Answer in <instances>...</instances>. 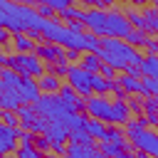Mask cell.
Listing matches in <instances>:
<instances>
[{
  "mask_svg": "<svg viewBox=\"0 0 158 158\" xmlns=\"http://www.w3.org/2000/svg\"><path fill=\"white\" fill-rule=\"evenodd\" d=\"M111 94H114L116 99H121V101H123V99L128 96V94H126V89H123V86H121L118 81H114V89H111Z\"/></svg>",
  "mask_w": 158,
  "mask_h": 158,
  "instance_id": "cell-35",
  "label": "cell"
},
{
  "mask_svg": "<svg viewBox=\"0 0 158 158\" xmlns=\"http://www.w3.org/2000/svg\"><path fill=\"white\" fill-rule=\"evenodd\" d=\"M44 136H47V138H52V143H64V141L72 136V128H69V126H64V123H52V121H49V126H47Z\"/></svg>",
  "mask_w": 158,
  "mask_h": 158,
  "instance_id": "cell-13",
  "label": "cell"
},
{
  "mask_svg": "<svg viewBox=\"0 0 158 158\" xmlns=\"http://www.w3.org/2000/svg\"><path fill=\"white\" fill-rule=\"evenodd\" d=\"M114 2H116V0H96V7H99V10H111Z\"/></svg>",
  "mask_w": 158,
  "mask_h": 158,
  "instance_id": "cell-38",
  "label": "cell"
},
{
  "mask_svg": "<svg viewBox=\"0 0 158 158\" xmlns=\"http://www.w3.org/2000/svg\"><path fill=\"white\" fill-rule=\"evenodd\" d=\"M37 81H40V91H42V94H59V89H62V81H59V77H54V74H44V77H40Z\"/></svg>",
  "mask_w": 158,
  "mask_h": 158,
  "instance_id": "cell-16",
  "label": "cell"
},
{
  "mask_svg": "<svg viewBox=\"0 0 158 158\" xmlns=\"http://www.w3.org/2000/svg\"><path fill=\"white\" fill-rule=\"evenodd\" d=\"M143 20H146V32L148 35H158V10L156 7H146L143 10Z\"/></svg>",
  "mask_w": 158,
  "mask_h": 158,
  "instance_id": "cell-22",
  "label": "cell"
},
{
  "mask_svg": "<svg viewBox=\"0 0 158 158\" xmlns=\"http://www.w3.org/2000/svg\"><path fill=\"white\" fill-rule=\"evenodd\" d=\"M101 62L116 67L118 72H126L128 67H138L143 62V54L141 49L131 47L126 40H116V37H101V49L96 52Z\"/></svg>",
  "mask_w": 158,
  "mask_h": 158,
  "instance_id": "cell-1",
  "label": "cell"
},
{
  "mask_svg": "<svg viewBox=\"0 0 158 158\" xmlns=\"http://www.w3.org/2000/svg\"><path fill=\"white\" fill-rule=\"evenodd\" d=\"M74 59H79V52L77 49H67V62H74Z\"/></svg>",
  "mask_w": 158,
  "mask_h": 158,
  "instance_id": "cell-40",
  "label": "cell"
},
{
  "mask_svg": "<svg viewBox=\"0 0 158 158\" xmlns=\"http://www.w3.org/2000/svg\"><path fill=\"white\" fill-rule=\"evenodd\" d=\"M116 158H138V156H136V153H131V151H121Z\"/></svg>",
  "mask_w": 158,
  "mask_h": 158,
  "instance_id": "cell-41",
  "label": "cell"
},
{
  "mask_svg": "<svg viewBox=\"0 0 158 158\" xmlns=\"http://www.w3.org/2000/svg\"><path fill=\"white\" fill-rule=\"evenodd\" d=\"M2 158H17V156H2Z\"/></svg>",
  "mask_w": 158,
  "mask_h": 158,
  "instance_id": "cell-47",
  "label": "cell"
},
{
  "mask_svg": "<svg viewBox=\"0 0 158 158\" xmlns=\"http://www.w3.org/2000/svg\"><path fill=\"white\" fill-rule=\"evenodd\" d=\"M99 151H101L104 156H109V158H116L123 148H121V146H116V143H111V141H99Z\"/></svg>",
  "mask_w": 158,
  "mask_h": 158,
  "instance_id": "cell-28",
  "label": "cell"
},
{
  "mask_svg": "<svg viewBox=\"0 0 158 158\" xmlns=\"http://www.w3.org/2000/svg\"><path fill=\"white\" fill-rule=\"evenodd\" d=\"M141 84H143V99H146V96H158V79L143 77Z\"/></svg>",
  "mask_w": 158,
  "mask_h": 158,
  "instance_id": "cell-25",
  "label": "cell"
},
{
  "mask_svg": "<svg viewBox=\"0 0 158 158\" xmlns=\"http://www.w3.org/2000/svg\"><path fill=\"white\" fill-rule=\"evenodd\" d=\"M126 42H128L131 47L141 49V47H146V44L151 42V37H148V32H146V30H131V32H128V37H126Z\"/></svg>",
  "mask_w": 158,
  "mask_h": 158,
  "instance_id": "cell-20",
  "label": "cell"
},
{
  "mask_svg": "<svg viewBox=\"0 0 158 158\" xmlns=\"http://www.w3.org/2000/svg\"><path fill=\"white\" fill-rule=\"evenodd\" d=\"M59 96H62V99H64V101H67V104H69V106H72L77 114L86 111V99H84V96H79V94H77V91H74L69 84H62V89H59Z\"/></svg>",
  "mask_w": 158,
  "mask_h": 158,
  "instance_id": "cell-10",
  "label": "cell"
},
{
  "mask_svg": "<svg viewBox=\"0 0 158 158\" xmlns=\"http://www.w3.org/2000/svg\"><path fill=\"white\" fill-rule=\"evenodd\" d=\"M101 59H99V54L96 52H86L84 57H81V67L89 72V74H99V69H101Z\"/></svg>",
  "mask_w": 158,
  "mask_h": 158,
  "instance_id": "cell-21",
  "label": "cell"
},
{
  "mask_svg": "<svg viewBox=\"0 0 158 158\" xmlns=\"http://www.w3.org/2000/svg\"><path fill=\"white\" fill-rule=\"evenodd\" d=\"M114 81H116V79H114ZM114 81L106 79V77H101V74H94V77H91V89H94V94L106 96V94L114 89Z\"/></svg>",
  "mask_w": 158,
  "mask_h": 158,
  "instance_id": "cell-18",
  "label": "cell"
},
{
  "mask_svg": "<svg viewBox=\"0 0 158 158\" xmlns=\"http://www.w3.org/2000/svg\"><path fill=\"white\" fill-rule=\"evenodd\" d=\"M35 138H37V133H32L27 128H20V146H35Z\"/></svg>",
  "mask_w": 158,
  "mask_h": 158,
  "instance_id": "cell-32",
  "label": "cell"
},
{
  "mask_svg": "<svg viewBox=\"0 0 158 158\" xmlns=\"http://www.w3.org/2000/svg\"><path fill=\"white\" fill-rule=\"evenodd\" d=\"M0 118H2L5 126H15V128H20V116H17V111H2Z\"/></svg>",
  "mask_w": 158,
  "mask_h": 158,
  "instance_id": "cell-30",
  "label": "cell"
},
{
  "mask_svg": "<svg viewBox=\"0 0 158 158\" xmlns=\"http://www.w3.org/2000/svg\"><path fill=\"white\" fill-rule=\"evenodd\" d=\"M91 77H94V74H89L81 64H72V69H69V74H67V84H69L79 96L89 99V96L94 94V89H91Z\"/></svg>",
  "mask_w": 158,
  "mask_h": 158,
  "instance_id": "cell-5",
  "label": "cell"
},
{
  "mask_svg": "<svg viewBox=\"0 0 158 158\" xmlns=\"http://www.w3.org/2000/svg\"><path fill=\"white\" fill-rule=\"evenodd\" d=\"M37 10H40V15L44 20H54V15H57V10H52L49 5H37Z\"/></svg>",
  "mask_w": 158,
  "mask_h": 158,
  "instance_id": "cell-34",
  "label": "cell"
},
{
  "mask_svg": "<svg viewBox=\"0 0 158 158\" xmlns=\"http://www.w3.org/2000/svg\"><path fill=\"white\" fill-rule=\"evenodd\" d=\"M138 158H156V156H148V153H136Z\"/></svg>",
  "mask_w": 158,
  "mask_h": 158,
  "instance_id": "cell-45",
  "label": "cell"
},
{
  "mask_svg": "<svg viewBox=\"0 0 158 158\" xmlns=\"http://www.w3.org/2000/svg\"><path fill=\"white\" fill-rule=\"evenodd\" d=\"M69 69H72V64H67V62L49 64V74H54V77H67V74H69Z\"/></svg>",
  "mask_w": 158,
  "mask_h": 158,
  "instance_id": "cell-29",
  "label": "cell"
},
{
  "mask_svg": "<svg viewBox=\"0 0 158 158\" xmlns=\"http://www.w3.org/2000/svg\"><path fill=\"white\" fill-rule=\"evenodd\" d=\"M52 146H54V143H52V138H47L44 133H40V136L35 138V148H37V151H40L42 156H47V153H52Z\"/></svg>",
  "mask_w": 158,
  "mask_h": 158,
  "instance_id": "cell-27",
  "label": "cell"
},
{
  "mask_svg": "<svg viewBox=\"0 0 158 158\" xmlns=\"http://www.w3.org/2000/svg\"><path fill=\"white\" fill-rule=\"evenodd\" d=\"M138 67H141V77H153V79H158V54H146Z\"/></svg>",
  "mask_w": 158,
  "mask_h": 158,
  "instance_id": "cell-17",
  "label": "cell"
},
{
  "mask_svg": "<svg viewBox=\"0 0 158 158\" xmlns=\"http://www.w3.org/2000/svg\"><path fill=\"white\" fill-rule=\"evenodd\" d=\"M37 158H44V156H42V153H40V156H37Z\"/></svg>",
  "mask_w": 158,
  "mask_h": 158,
  "instance_id": "cell-48",
  "label": "cell"
},
{
  "mask_svg": "<svg viewBox=\"0 0 158 158\" xmlns=\"http://www.w3.org/2000/svg\"><path fill=\"white\" fill-rule=\"evenodd\" d=\"M126 15H128V22H131V27H133V30H146L143 12H138V10H126Z\"/></svg>",
  "mask_w": 158,
  "mask_h": 158,
  "instance_id": "cell-26",
  "label": "cell"
},
{
  "mask_svg": "<svg viewBox=\"0 0 158 158\" xmlns=\"http://www.w3.org/2000/svg\"><path fill=\"white\" fill-rule=\"evenodd\" d=\"M35 54L44 62V64H57V62H67V49L62 44H54V42H40Z\"/></svg>",
  "mask_w": 158,
  "mask_h": 158,
  "instance_id": "cell-7",
  "label": "cell"
},
{
  "mask_svg": "<svg viewBox=\"0 0 158 158\" xmlns=\"http://www.w3.org/2000/svg\"><path fill=\"white\" fill-rule=\"evenodd\" d=\"M104 158H109V156H104Z\"/></svg>",
  "mask_w": 158,
  "mask_h": 158,
  "instance_id": "cell-49",
  "label": "cell"
},
{
  "mask_svg": "<svg viewBox=\"0 0 158 158\" xmlns=\"http://www.w3.org/2000/svg\"><path fill=\"white\" fill-rule=\"evenodd\" d=\"M0 64L2 67H10L15 69L17 74L22 77H32V79H40L44 77V62L32 52V54H0Z\"/></svg>",
  "mask_w": 158,
  "mask_h": 158,
  "instance_id": "cell-3",
  "label": "cell"
},
{
  "mask_svg": "<svg viewBox=\"0 0 158 158\" xmlns=\"http://www.w3.org/2000/svg\"><path fill=\"white\" fill-rule=\"evenodd\" d=\"M12 44H15V52L17 54H32L37 49V42L30 35H15L12 37Z\"/></svg>",
  "mask_w": 158,
  "mask_h": 158,
  "instance_id": "cell-15",
  "label": "cell"
},
{
  "mask_svg": "<svg viewBox=\"0 0 158 158\" xmlns=\"http://www.w3.org/2000/svg\"><path fill=\"white\" fill-rule=\"evenodd\" d=\"M128 109H131V114H143V101H128Z\"/></svg>",
  "mask_w": 158,
  "mask_h": 158,
  "instance_id": "cell-36",
  "label": "cell"
},
{
  "mask_svg": "<svg viewBox=\"0 0 158 158\" xmlns=\"http://www.w3.org/2000/svg\"><path fill=\"white\" fill-rule=\"evenodd\" d=\"M99 74H101V77H106V79H111V81H114V79H116V77H118V69H116V67H111V64H106V62H104V64H101V69H99Z\"/></svg>",
  "mask_w": 158,
  "mask_h": 158,
  "instance_id": "cell-33",
  "label": "cell"
},
{
  "mask_svg": "<svg viewBox=\"0 0 158 158\" xmlns=\"http://www.w3.org/2000/svg\"><path fill=\"white\" fill-rule=\"evenodd\" d=\"M146 49H148V54H158V40H151L146 44Z\"/></svg>",
  "mask_w": 158,
  "mask_h": 158,
  "instance_id": "cell-39",
  "label": "cell"
},
{
  "mask_svg": "<svg viewBox=\"0 0 158 158\" xmlns=\"http://www.w3.org/2000/svg\"><path fill=\"white\" fill-rule=\"evenodd\" d=\"M12 37H15V35H12L10 30H5V27L0 30V42H2V44H7V42H12Z\"/></svg>",
  "mask_w": 158,
  "mask_h": 158,
  "instance_id": "cell-37",
  "label": "cell"
},
{
  "mask_svg": "<svg viewBox=\"0 0 158 158\" xmlns=\"http://www.w3.org/2000/svg\"><path fill=\"white\" fill-rule=\"evenodd\" d=\"M86 116L89 118H99L104 123H111L114 121V101H109L106 96L91 94L86 99Z\"/></svg>",
  "mask_w": 158,
  "mask_h": 158,
  "instance_id": "cell-6",
  "label": "cell"
},
{
  "mask_svg": "<svg viewBox=\"0 0 158 158\" xmlns=\"http://www.w3.org/2000/svg\"><path fill=\"white\" fill-rule=\"evenodd\" d=\"M15 156H17V158H37V156H40V151H37L35 146H20Z\"/></svg>",
  "mask_w": 158,
  "mask_h": 158,
  "instance_id": "cell-31",
  "label": "cell"
},
{
  "mask_svg": "<svg viewBox=\"0 0 158 158\" xmlns=\"http://www.w3.org/2000/svg\"><path fill=\"white\" fill-rule=\"evenodd\" d=\"M156 158H158V156H156Z\"/></svg>",
  "mask_w": 158,
  "mask_h": 158,
  "instance_id": "cell-50",
  "label": "cell"
},
{
  "mask_svg": "<svg viewBox=\"0 0 158 158\" xmlns=\"http://www.w3.org/2000/svg\"><path fill=\"white\" fill-rule=\"evenodd\" d=\"M106 123L104 121H99V118H89L86 121V131L94 136V138H99V141H104V136H106Z\"/></svg>",
  "mask_w": 158,
  "mask_h": 158,
  "instance_id": "cell-23",
  "label": "cell"
},
{
  "mask_svg": "<svg viewBox=\"0 0 158 158\" xmlns=\"http://www.w3.org/2000/svg\"><path fill=\"white\" fill-rule=\"evenodd\" d=\"M17 148H20V128L2 123V128H0V153L12 156V153H17Z\"/></svg>",
  "mask_w": 158,
  "mask_h": 158,
  "instance_id": "cell-9",
  "label": "cell"
},
{
  "mask_svg": "<svg viewBox=\"0 0 158 158\" xmlns=\"http://www.w3.org/2000/svg\"><path fill=\"white\" fill-rule=\"evenodd\" d=\"M118 2H131V5H138V7L146 5V0H118Z\"/></svg>",
  "mask_w": 158,
  "mask_h": 158,
  "instance_id": "cell-42",
  "label": "cell"
},
{
  "mask_svg": "<svg viewBox=\"0 0 158 158\" xmlns=\"http://www.w3.org/2000/svg\"><path fill=\"white\" fill-rule=\"evenodd\" d=\"M72 143H79V146H94V136L86 131V128H77V131H72Z\"/></svg>",
  "mask_w": 158,
  "mask_h": 158,
  "instance_id": "cell-24",
  "label": "cell"
},
{
  "mask_svg": "<svg viewBox=\"0 0 158 158\" xmlns=\"http://www.w3.org/2000/svg\"><path fill=\"white\" fill-rule=\"evenodd\" d=\"M0 86H7V89H12V91H17V96L22 99V104H35V101L42 96L37 79L22 77V74H17V72L10 69V67H2V69H0Z\"/></svg>",
  "mask_w": 158,
  "mask_h": 158,
  "instance_id": "cell-2",
  "label": "cell"
},
{
  "mask_svg": "<svg viewBox=\"0 0 158 158\" xmlns=\"http://www.w3.org/2000/svg\"><path fill=\"white\" fill-rule=\"evenodd\" d=\"M64 158H104V153L96 146H79V143H69V151Z\"/></svg>",
  "mask_w": 158,
  "mask_h": 158,
  "instance_id": "cell-12",
  "label": "cell"
},
{
  "mask_svg": "<svg viewBox=\"0 0 158 158\" xmlns=\"http://www.w3.org/2000/svg\"><path fill=\"white\" fill-rule=\"evenodd\" d=\"M20 2H25V5H30V2H35V5H42L44 0H20Z\"/></svg>",
  "mask_w": 158,
  "mask_h": 158,
  "instance_id": "cell-44",
  "label": "cell"
},
{
  "mask_svg": "<svg viewBox=\"0 0 158 158\" xmlns=\"http://www.w3.org/2000/svg\"><path fill=\"white\" fill-rule=\"evenodd\" d=\"M153 7H156V10H158V0H153Z\"/></svg>",
  "mask_w": 158,
  "mask_h": 158,
  "instance_id": "cell-46",
  "label": "cell"
},
{
  "mask_svg": "<svg viewBox=\"0 0 158 158\" xmlns=\"http://www.w3.org/2000/svg\"><path fill=\"white\" fill-rule=\"evenodd\" d=\"M141 79H143V77H133V74H126V72H123V74L118 77V84L126 89V94H141V96H143V84H141Z\"/></svg>",
  "mask_w": 158,
  "mask_h": 158,
  "instance_id": "cell-14",
  "label": "cell"
},
{
  "mask_svg": "<svg viewBox=\"0 0 158 158\" xmlns=\"http://www.w3.org/2000/svg\"><path fill=\"white\" fill-rule=\"evenodd\" d=\"M20 106H22V99L17 96V91L0 86V109L2 111H20Z\"/></svg>",
  "mask_w": 158,
  "mask_h": 158,
  "instance_id": "cell-11",
  "label": "cell"
},
{
  "mask_svg": "<svg viewBox=\"0 0 158 158\" xmlns=\"http://www.w3.org/2000/svg\"><path fill=\"white\" fill-rule=\"evenodd\" d=\"M84 27L89 32H94L96 37H106V10L89 7L86 10V17H84Z\"/></svg>",
  "mask_w": 158,
  "mask_h": 158,
  "instance_id": "cell-8",
  "label": "cell"
},
{
  "mask_svg": "<svg viewBox=\"0 0 158 158\" xmlns=\"http://www.w3.org/2000/svg\"><path fill=\"white\" fill-rule=\"evenodd\" d=\"M17 116H20V128H27V126L40 116V111L35 109V104H22L20 111H17Z\"/></svg>",
  "mask_w": 158,
  "mask_h": 158,
  "instance_id": "cell-19",
  "label": "cell"
},
{
  "mask_svg": "<svg viewBox=\"0 0 158 158\" xmlns=\"http://www.w3.org/2000/svg\"><path fill=\"white\" fill-rule=\"evenodd\" d=\"M81 5H89V7H96V0H79Z\"/></svg>",
  "mask_w": 158,
  "mask_h": 158,
  "instance_id": "cell-43",
  "label": "cell"
},
{
  "mask_svg": "<svg viewBox=\"0 0 158 158\" xmlns=\"http://www.w3.org/2000/svg\"><path fill=\"white\" fill-rule=\"evenodd\" d=\"M131 30L133 27H131L126 12H121V10H106V37L126 40Z\"/></svg>",
  "mask_w": 158,
  "mask_h": 158,
  "instance_id": "cell-4",
  "label": "cell"
}]
</instances>
